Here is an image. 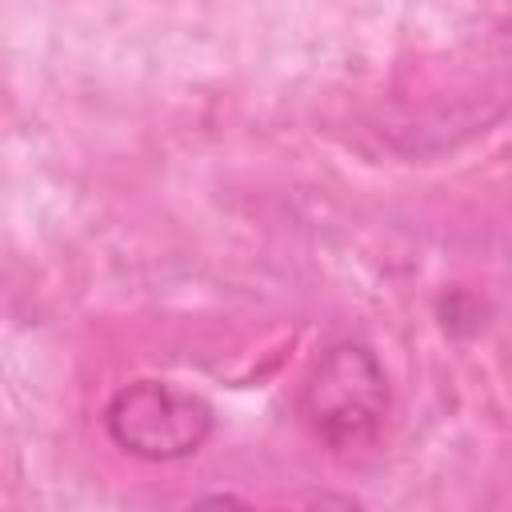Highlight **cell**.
<instances>
[{
	"mask_svg": "<svg viewBox=\"0 0 512 512\" xmlns=\"http://www.w3.org/2000/svg\"><path fill=\"white\" fill-rule=\"evenodd\" d=\"M300 416L308 432L336 452L372 444L388 416V376L380 360L352 340L324 348L300 384Z\"/></svg>",
	"mask_w": 512,
	"mask_h": 512,
	"instance_id": "obj_1",
	"label": "cell"
},
{
	"mask_svg": "<svg viewBox=\"0 0 512 512\" xmlns=\"http://www.w3.org/2000/svg\"><path fill=\"white\" fill-rule=\"evenodd\" d=\"M212 408L188 388L164 380H136L104 408L108 436L140 460H184L212 436Z\"/></svg>",
	"mask_w": 512,
	"mask_h": 512,
	"instance_id": "obj_2",
	"label": "cell"
},
{
	"mask_svg": "<svg viewBox=\"0 0 512 512\" xmlns=\"http://www.w3.org/2000/svg\"><path fill=\"white\" fill-rule=\"evenodd\" d=\"M244 512H364V508L344 492H292V496H280L272 504L244 508Z\"/></svg>",
	"mask_w": 512,
	"mask_h": 512,
	"instance_id": "obj_3",
	"label": "cell"
},
{
	"mask_svg": "<svg viewBox=\"0 0 512 512\" xmlns=\"http://www.w3.org/2000/svg\"><path fill=\"white\" fill-rule=\"evenodd\" d=\"M188 512H244V504L216 496V500H204V504H196V508H188Z\"/></svg>",
	"mask_w": 512,
	"mask_h": 512,
	"instance_id": "obj_4",
	"label": "cell"
}]
</instances>
